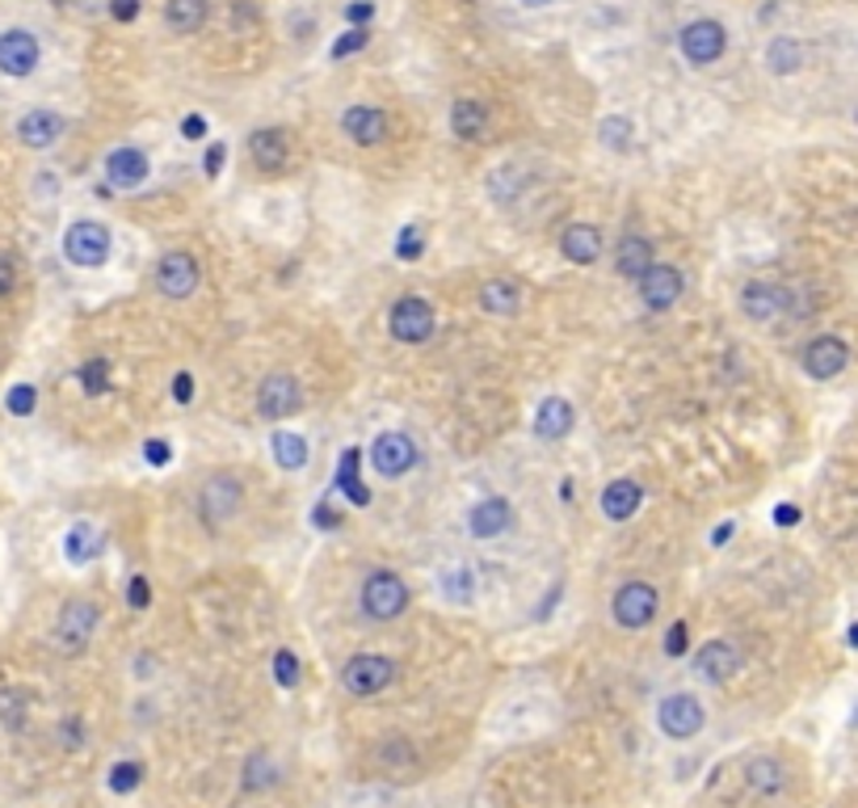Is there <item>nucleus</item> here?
I'll list each match as a JSON object with an SVG mask.
<instances>
[{"label": "nucleus", "instance_id": "bf43d9fd", "mask_svg": "<svg viewBox=\"0 0 858 808\" xmlns=\"http://www.w3.org/2000/svg\"><path fill=\"white\" fill-rule=\"evenodd\" d=\"M522 4H535L538 9V4H552V0H522Z\"/></svg>", "mask_w": 858, "mask_h": 808}, {"label": "nucleus", "instance_id": "0eeeda50", "mask_svg": "<svg viewBox=\"0 0 858 808\" xmlns=\"http://www.w3.org/2000/svg\"><path fill=\"white\" fill-rule=\"evenodd\" d=\"M657 725H661V732L673 737V741H691V737H698L703 725H707V712H703V703H698L695 695L677 691V695H665V700H661V707H657Z\"/></svg>", "mask_w": 858, "mask_h": 808}, {"label": "nucleus", "instance_id": "2eb2a0df", "mask_svg": "<svg viewBox=\"0 0 858 808\" xmlns=\"http://www.w3.org/2000/svg\"><path fill=\"white\" fill-rule=\"evenodd\" d=\"M682 291H686V278H682V269L677 266H648V274L640 278V299L652 308V312H665V308H673L677 299H682Z\"/></svg>", "mask_w": 858, "mask_h": 808}, {"label": "nucleus", "instance_id": "4468645a", "mask_svg": "<svg viewBox=\"0 0 858 808\" xmlns=\"http://www.w3.org/2000/svg\"><path fill=\"white\" fill-rule=\"evenodd\" d=\"M43 59V47L30 30H4L0 34V72L4 77H30Z\"/></svg>", "mask_w": 858, "mask_h": 808}, {"label": "nucleus", "instance_id": "1a4fd4ad", "mask_svg": "<svg viewBox=\"0 0 858 808\" xmlns=\"http://www.w3.org/2000/svg\"><path fill=\"white\" fill-rule=\"evenodd\" d=\"M102 620L97 602H84V598H72L63 611H59V623H55V645L63 653H84V645L93 640V627Z\"/></svg>", "mask_w": 858, "mask_h": 808}, {"label": "nucleus", "instance_id": "8fccbe9b", "mask_svg": "<svg viewBox=\"0 0 858 808\" xmlns=\"http://www.w3.org/2000/svg\"><path fill=\"white\" fill-rule=\"evenodd\" d=\"M18 287V266L9 257H0V296H9Z\"/></svg>", "mask_w": 858, "mask_h": 808}, {"label": "nucleus", "instance_id": "f3484780", "mask_svg": "<svg viewBox=\"0 0 858 808\" xmlns=\"http://www.w3.org/2000/svg\"><path fill=\"white\" fill-rule=\"evenodd\" d=\"M341 131H346L353 143H362V148H375V143L387 139L392 123H387V114L379 106H349L346 114H341Z\"/></svg>", "mask_w": 858, "mask_h": 808}, {"label": "nucleus", "instance_id": "a211bd4d", "mask_svg": "<svg viewBox=\"0 0 858 808\" xmlns=\"http://www.w3.org/2000/svg\"><path fill=\"white\" fill-rule=\"evenodd\" d=\"M513 527V506L506 497H484L467 510V531L476 539H497Z\"/></svg>", "mask_w": 858, "mask_h": 808}, {"label": "nucleus", "instance_id": "6e6552de", "mask_svg": "<svg viewBox=\"0 0 858 808\" xmlns=\"http://www.w3.org/2000/svg\"><path fill=\"white\" fill-rule=\"evenodd\" d=\"M615 623L618 627H627V632H640L648 623L657 620V607H661V593L652 590L648 581H627V586H618L615 593Z\"/></svg>", "mask_w": 858, "mask_h": 808}, {"label": "nucleus", "instance_id": "5701e85b", "mask_svg": "<svg viewBox=\"0 0 858 808\" xmlns=\"http://www.w3.org/2000/svg\"><path fill=\"white\" fill-rule=\"evenodd\" d=\"M572 422H577V413H572V404L564 401V396H547V401L535 408V434L543 442H560V438H568Z\"/></svg>", "mask_w": 858, "mask_h": 808}, {"label": "nucleus", "instance_id": "f257e3e1", "mask_svg": "<svg viewBox=\"0 0 858 808\" xmlns=\"http://www.w3.org/2000/svg\"><path fill=\"white\" fill-rule=\"evenodd\" d=\"M362 611L375 623H392L396 615L408 611V586L404 577H396L392 568H375L367 581H362V593H358Z\"/></svg>", "mask_w": 858, "mask_h": 808}, {"label": "nucleus", "instance_id": "39448f33", "mask_svg": "<svg viewBox=\"0 0 858 808\" xmlns=\"http://www.w3.org/2000/svg\"><path fill=\"white\" fill-rule=\"evenodd\" d=\"M387 328H392V337L404 342V346L429 342L433 337V308H429V299L401 296L392 303V312H387Z\"/></svg>", "mask_w": 858, "mask_h": 808}, {"label": "nucleus", "instance_id": "b1692460", "mask_svg": "<svg viewBox=\"0 0 858 808\" xmlns=\"http://www.w3.org/2000/svg\"><path fill=\"white\" fill-rule=\"evenodd\" d=\"M59 135H63V118L55 109H30L18 118V139L26 148H51Z\"/></svg>", "mask_w": 858, "mask_h": 808}, {"label": "nucleus", "instance_id": "58836bf2", "mask_svg": "<svg viewBox=\"0 0 858 808\" xmlns=\"http://www.w3.org/2000/svg\"><path fill=\"white\" fill-rule=\"evenodd\" d=\"M4 404H9V413H13V417H30V413H34V404H38V392H34L30 383H18V388L4 396Z\"/></svg>", "mask_w": 858, "mask_h": 808}, {"label": "nucleus", "instance_id": "e433bc0d", "mask_svg": "<svg viewBox=\"0 0 858 808\" xmlns=\"http://www.w3.org/2000/svg\"><path fill=\"white\" fill-rule=\"evenodd\" d=\"M109 362L106 358H97V362H84L81 367V383L89 396H102V392H109Z\"/></svg>", "mask_w": 858, "mask_h": 808}, {"label": "nucleus", "instance_id": "5fc2aeb1", "mask_svg": "<svg viewBox=\"0 0 858 808\" xmlns=\"http://www.w3.org/2000/svg\"><path fill=\"white\" fill-rule=\"evenodd\" d=\"M341 518H337V510H324V501H321V510H316V527H337Z\"/></svg>", "mask_w": 858, "mask_h": 808}, {"label": "nucleus", "instance_id": "c756f323", "mask_svg": "<svg viewBox=\"0 0 858 808\" xmlns=\"http://www.w3.org/2000/svg\"><path fill=\"white\" fill-rule=\"evenodd\" d=\"M745 775H750V787L757 796H778L782 783H787V771H782L778 758H753L750 766H745Z\"/></svg>", "mask_w": 858, "mask_h": 808}, {"label": "nucleus", "instance_id": "9d476101", "mask_svg": "<svg viewBox=\"0 0 858 808\" xmlns=\"http://www.w3.org/2000/svg\"><path fill=\"white\" fill-rule=\"evenodd\" d=\"M371 463H375L379 476H387V481H401L408 476L413 468H417V442L401 430H387L379 434L375 442H371Z\"/></svg>", "mask_w": 858, "mask_h": 808}, {"label": "nucleus", "instance_id": "72a5a7b5", "mask_svg": "<svg viewBox=\"0 0 858 808\" xmlns=\"http://www.w3.org/2000/svg\"><path fill=\"white\" fill-rule=\"evenodd\" d=\"M337 488L349 497V506H367L371 501V493H367V485L358 481V451H346L341 455V472H337Z\"/></svg>", "mask_w": 858, "mask_h": 808}, {"label": "nucleus", "instance_id": "49530a36", "mask_svg": "<svg viewBox=\"0 0 858 808\" xmlns=\"http://www.w3.org/2000/svg\"><path fill=\"white\" fill-rule=\"evenodd\" d=\"M109 13H114V22H135L139 18V0H109Z\"/></svg>", "mask_w": 858, "mask_h": 808}, {"label": "nucleus", "instance_id": "09e8293b", "mask_svg": "<svg viewBox=\"0 0 858 808\" xmlns=\"http://www.w3.org/2000/svg\"><path fill=\"white\" fill-rule=\"evenodd\" d=\"M223 157H228V148H223V143H211V148H207V161H202L207 177H219V169H223Z\"/></svg>", "mask_w": 858, "mask_h": 808}, {"label": "nucleus", "instance_id": "dca6fc26", "mask_svg": "<svg viewBox=\"0 0 858 808\" xmlns=\"http://www.w3.org/2000/svg\"><path fill=\"white\" fill-rule=\"evenodd\" d=\"M787 308H791V291L778 287V282H750V287L741 291V312L757 324L778 321Z\"/></svg>", "mask_w": 858, "mask_h": 808}, {"label": "nucleus", "instance_id": "37998d69", "mask_svg": "<svg viewBox=\"0 0 858 808\" xmlns=\"http://www.w3.org/2000/svg\"><path fill=\"white\" fill-rule=\"evenodd\" d=\"M127 602H131L135 611H148L152 590H148V581H143V577H131V581H127Z\"/></svg>", "mask_w": 858, "mask_h": 808}, {"label": "nucleus", "instance_id": "a19ab883", "mask_svg": "<svg viewBox=\"0 0 858 808\" xmlns=\"http://www.w3.org/2000/svg\"><path fill=\"white\" fill-rule=\"evenodd\" d=\"M421 249H426V236H421L417 228H404L401 236H396V257H401V262H417Z\"/></svg>", "mask_w": 858, "mask_h": 808}, {"label": "nucleus", "instance_id": "20e7f679", "mask_svg": "<svg viewBox=\"0 0 858 808\" xmlns=\"http://www.w3.org/2000/svg\"><path fill=\"white\" fill-rule=\"evenodd\" d=\"M244 506V488L236 476H228V472H215L202 481L198 488V513H202V522L207 527H223V522H232Z\"/></svg>", "mask_w": 858, "mask_h": 808}, {"label": "nucleus", "instance_id": "de8ad7c7", "mask_svg": "<svg viewBox=\"0 0 858 808\" xmlns=\"http://www.w3.org/2000/svg\"><path fill=\"white\" fill-rule=\"evenodd\" d=\"M143 459H148V463H156V468H164V463H169V459H173V447H169V442H148V447H143Z\"/></svg>", "mask_w": 858, "mask_h": 808}, {"label": "nucleus", "instance_id": "473e14b6", "mask_svg": "<svg viewBox=\"0 0 858 808\" xmlns=\"http://www.w3.org/2000/svg\"><path fill=\"white\" fill-rule=\"evenodd\" d=\"M97 547H102V539H97V531H93L89 522H77V527L63 535V552H68L72 565H89V561L97 556Z\"/></svg>", "mask_w": 858, "mask_h": 808}, {"label": "nucleus", "instance_id": "f03ea898", "mask_svg": "<svg viewBox=\"0 0 858 808\" xmlns=\"http://www.w3.org/2000/svg\"><path fill=\"white\" fill-rule=\"evenodd\" d=\"M396 661L392 657H383V653H358V657H349L346 670H341V682H346L349 695H358V700H371L379 691H387L392 682H396Z\"/></svg>", "mask_w": 858, "mask_h": 808}, {"label": "nucleus", "instance_id": "6ab92c4d", "mask_svg": "<svg viewBox=\"0 0 858 808\" xmlns=\"http://www.w3.org/2000/svg\"><path fill=\"white\" fill-rule=\"evenodd\" d=\"M248 157L262 173H282L287 161H291V139L282 127H266V131H253L248 139Z\"/></svg>", "mask_w": 858, "mask_h": 808}, {"label": "nucleus", "instance_id": "7c9ffc66", "mask_svg": "<svg viewBox=\"0 0 858 808\" xmlns=\"http://www.w3.org/2000/svg\"><path fill=\"white\" fill-rule=\"evenodd\" d=\"M164 22L177 34H194L207 22V0H169L164 4Z\"/></svg>", "mask_w": 858, "mask_h": 808}, {"label": "nucleus", "instance_id": "7ed1b4c3", "mask_svg": "<svg viewBox=\"0 0 858 808\" xmlns=\"http://www.w3.org/2000/svg\"><path fill=\"white\" fill-rule=\"evenodd\" d=\"M63 257L81 269H97L109 262V228L97 219H77L63 232Z\"/></svg>", "mask_w": 858, "mask_h": 808}, {"label": "nucleus", "instance_id": "a878e982", "mask_svg": "<svg viewBox=\"0 0 858 808\" xmlns=\"http://www.w3.org/2000/svg\"><path fill=\"white\" fill-rule=\"evenodd\" d=\"M451 131L463 143H480L484 131H488V106L476 102V97H459L455 106H451Z\"/></svg>", "mask_w": 858, "mask_h": 808}, {"label": "nucleus", "instance_id": "9b49d317", "mask_svg": "<svg viewBox=\"0 0 858 808\" xmlns=\"http://www.w3.org/2000/svg\"><path fill=\"white\" fill-rule=\"evenodd\" d=\"M198 278H202V269H198V257L194 253H164L161 262H156V291L164 299H189L198 291Z\"/></svg>", "mask_w": 858, "mask_h": 808}, {"label": "nucleus", "instance_id": "603ef678", "mask_svg": "<svg viewBox=\"0 0 858 808\" xmlns=\"http://www.w3.org/2000/svg\"><path fill=\"white\" fill-rule=\"evenodd\" d=\"M346 18H349V22H353V26H358V22L367 26V22L375 18V4H367V0H362V4H349V9H346Z\"/></svg>", "mask_w": 858, "mask_h": 808}, {"label": "nucleus", "instance_id": "412c9836", "mask_svg": "<svg viewBox=\"0 0 858 808\" xmlns=\"http://www.w3.org/2000/svg\"><path fill=\"white\" fill-rule=\"evenodd\" d=\"M695 670L707 682H728L732 673L741 670V648L732 645V640H707L695 653Z\"/></svg>", "mask_w": 858, "mask_h": 808}, {"label": "nucleus", "instance_id": "4d7b16f0", "mask_svg": "<svg viewBox=\"0 0 858 808\" xmlns=\"http://www.w3.org/2000/svg\"><path fill=\"white\" fill-rule=\"evenodd\" d=\"M732 531H737V527H732V522H720V527H716V535H711V543H716V547H724V543H728V535H732Z\"/></svg>", "mask_w": 858, "mask_h": 808}, {"label": "nucleus", "instance_id": "3c124183", "mask_svg": "<svg viewBox=\"0 0 858 808\" xmlns=\"http://www.w3.org/2000/svg\"><path fill=\"white\" fill-rule=\"evenodd\" d=\"M189 396H194V379L182 371V376L173 379V401L177 404H189Z\"/></svg>", "mask_w": 858, "mask_h": 808}, {"label": "nucleus", "instance_id": "79ce46f5", "mask_svg": "<svg viewBox=\"0 0 858 808\" xmlns=\"http://www.w3.org/2000/svg\"><path fill=\"white\" fill-rule=\"evenodd\" d=\"M367 43H371V34H367V30H346V34H341V38H337V43H333V59H346V55H353V51H362V47H367Z\"/></svg>", "mask_w": 858, "mask_h": 808}, {"label": "nucleus", "instance_id": "a18cd8bd", "mask_svg": "<svg viewBox=\"0 0 858 808\" xmlns=\"http://www.w3.org/2000/svg\"><path fill=\"white\" fill-rule=\"evenodd\" d=\"M182 135H186L189 143H194V139H207V118H202V114H186V118H182Z\"/></svg>", "mask_w": 858, "mask_h": 808}, {"label": "nucleus", "instance_id": "ea45409f", "mask_svg": "<svg viewBox=\"0 0 858 808\" xmlns=\"http://www.w3.org/2000/svg\"><path fill=\"white\" fill-rule=\"evenodd\" d=\"M442 586H447V593L459 598V602H467V598L476 593V586H472V568H451V573L442 577Z\"/></svg>", "mask_w": 858, "mask_h": 808}, {"label": "nucleus", "instance_id": "4be33fe9", "mask_svg": "<svg viewBox=\"0 0 858 808\" xmlns=\"http://www.w3.org/2000/svg\"><path fill=\"white\" fill-rule=\"evenodd\" d=\"M560 253L572 266H593L602 257V232L593 223H568L560 232Z\"/></svg>", "mask_w": 858, "mask_h": 808}, {"label": "nucleus", "instance_id": "f704fd0d", "mask_svg": "<svg viewBox=\"0 0 858 808\" xmlns=\"http://www.w3.org/2000/svg\"><path fill=\"white\" fill-rule=\"evenodd\" d=\"M598 135H602V143H606V148L623 152V148L631 143L636 127H631V118H618V114H611V118H602V123H598Z\"/></svg>", "mask_w": 858, "mask_h": 808}, {"label": "nucleus", "instance_id": "4c0bfd02", "mask_svg": "<svg viewBox=\"0 0 858 808\" xmlns=\"http://www.w3.org/2000/svg\"><path fill=\"white\" fill-rule=\"evenodd\" d=\"M274 678H278V686H287V691L299 682V657L291 648H278V653H274Z\"/></svg>", "mask_w": 858, "mask_h": 808}, {"label": "nucleus", "instance_id": "6e6d98bb", "mask_svg": "<svg viewBox=\"0 0 858 808\" xmlns=\"http://www.w3.org/2000/svg\"><path fill=\"white\" fill-rule=\"evenodd\" d=\"M63 737H68L63 746H81V725H77V720H68V725H63Z\"/></svg>", "mask_w": 858, "mask_h": 808}, {"label": "nucleus", "instance_id": "393cba45", "mask_svg": "<svg viewBox=\"0 0 858 808\" xmlns=\"http://www.w3.org/2000/svg\"><path fill=\"white\" fill-rule=\"evenodd\" d=\"M640 501H644V488L631 476H618V481H611V485L602 488V513L611 522H627L631 513L640 510Z\"/></svg>", "mask_w": 858, "mask_h": 808}, {"label": "nucleus", "instance_id": "aec40b11", "mask_svg": "<svg viewBox=\"0 0 858 808\" xmlns=\"http://www.w3.org/2000/svg\"><path fill=\"white\" fill-rule=\"evenodd\" d=\"M148 173H152V164L148 157L139 152V148H114L106 157V182L114 189H135L148 182Z\"/></svg>", "mask_w": 858, "mask_h": 808}, {"label": "nucleus", "instance_id": "f8f14e48", "mask_svg": "<svg viewBox=\"0 0 858 808\" xmlns=\"http://www.w3.org/2000/svg\"><path fill=\"white\" fill-rule=\"evenodd\" d=\"M299 408H303V388L295 383V376L274 371V376L262 379V388H257V413L266 422H282V417H291Z\"/></svg>", "mask_w": 858, "mask_h": 808}, {"label": "nucleus", "instance_id": "2f4dec72", "mask_svg": "<svg viewBox=\"0 0 858 808\" xmlns=\"http://www.w3.org/2000/svg\"><path fill=\"white\" fill-rule=\"evenodd\" d=\"M269 442H274V459H278L282 472H303V463H308V438L303 434L278 430Z\"/></svg>", "mask_w": 858, "mask_h": 808}, {"label": "nucleus", "instance_id": "ddd939ff", "mask_svg": "<svg viewBox=\"0 0 858 808\" xmlns=\"http://www.w3.org/2000/svg\"><path fill=\"white\" fill-rule=\"evenodd\" d=\"M850 367V346L837 337V333H821L804 346V371L808 379H837Z\"/></svg>", "mask_w": 858, "mask_h": 808}, {"label": "nucleus", "instance_id": "c9c22d12", "mask_svg": "<svg viewBox=\"0 0 858 808\" xmlns=\"http://www.w3.org/2000/svg\"><path fill=\"white\" fill-rule=\"evenodd\" d=\"M139 780H143V766H139V762H118V766L109 771V792L127 796V792L139 787Z\"/></svg>", "mask_w": 858, "mask_h": 808}, {"label": "nucleus", "instance_id": "13d9d810", "mask_svg": "<svg viewBox=\"0 0 858 808\" xmlns=\"http://www.w3.org/2000/svg\"><path fill=\"white\" fill-rule=\"evenodd\" d=\"M846 640H850V645L858 648V623H855V627H850V632H846Z\"/></svg>", "mask_w": 858, "mask_h": 808}, {"label": "nucleus", "instance_id": "cd10ccee", "mask_svg": "<svg viewBox=\"0 0 858 808\" xmlns=\"http://www.w3.org/2000/svg\"><path fill=\"white\" fill-rule=\"evenodd\" d=\"M648 266H652V244H648V236H623V244H618L615 253L618 274L640 282L644 274H648Z\"/></svg>", "mask_w": 858, "mask_h": 808}, {"label": "nucleus", "instance_id": "864d4df0", "mask_svg": "<svg viewBox=\"0 0 858 808\" xmlns=\"http://www.w3.org/2000/svg\"><path fill=\"white\" fill-rule=\"evenodd\" d=\"M775 522L778 527H796V522H800V510H796V506H778Z\"/></svg>", "mask_w": 858, "mask_h": 808}, {"label": "nucleus", "instance_id": "bb28decb", "mask_svg": "<svg viewBox=\"0 0 858 808\" xmlns=\"http://www.w3.org/2000/svg\"><path fill=\"white\" fill-rule=\"evenodd\" d=\"M480 308L488 316H518L522 308V291L513 278H488L480 282Z\"/></svg>", "mask_w": 858, "mask_h": 808}, {"label": "nucleus", "instance_id": "c85d7f7f", "mask_svg": "<svg viewBox=\"0 0 858 808\" xmlns=\"http://www.w3.org/2000/svg\"><path fill=\"white\" fill-rule=\"evenodd\" d=\"M766 64H770L775 77H791V72L804 68V47H800L796 38L778 34V38H770V47H766Z\"/></svg>", "mask_w": 858, "mask_h": 808}, {"label": "nucleus", "instance_id": "c03bdc74", "mask_svg": "<svg viewBox=\"0 0 858 808\" xmlns=\"http://www.w3.org/2000/svg\"><path fill=\"white\" fill-rule=\"evenodd\" d=\"M665 653H670V657H682V653H686V623L682 620L670 627V636H665Z\"/></svg>", "mask_w": 858, "mask_h": 808}, {"label": "nucleus", "instance_id": "423d86ee", "mask_svg": "<svg viewBox=\"0 0 858 808\" xmlns=\"http://www.w3.org/2000/svg\"><path fill=\"white\" fill-rule=\"evenodd\" d=\"M677 47L686 55V64L707 68V64H716V59L728 51V34L716 18H698V22H686V26H682Z\"/></svg>", "mask_w": 858, "mask_h": 808}]
</instances>
